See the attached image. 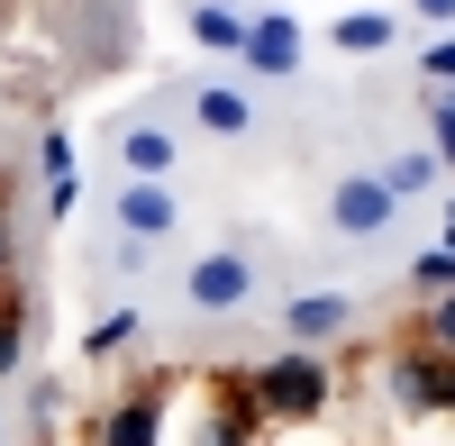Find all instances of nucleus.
Wrapping results in <instances>:
<instances>
[{
    "mask_svg": "<svg viewBox=\"0 0 455 446\" xmlns=\"http://www.w3.org/2000/svg\"><path fill=\"white\" fill-rule=\"evenodd\" d=\"M328 46H337V55H392V46H401V19H392V10H337V19H328Z\"/></svg>",
    "mask_w": 455,
    "mask_h": 446,
    "instance_id": "obj_10",
    "label": "nucleus"
},
{
    "mask_svg": "<svg viewBox=\"0 0 455 446\" xmlns=\"http://www.w3.org/2000/svg\"><path fill=\"white\" fill-rule=\"evenodd\" d=\"M164 401H173V374L128 383L119 401H100V410H92L83 446H164Z\"/></svg>",
    "mask_w": 455,
    "mask_h": 446,
    "instance_id": "obj_2",
    "label": "nucleus"
},
{
    "mask_svg": "<svg viewBox=\"0 0 455 446\" xmlns=\"http://www.w3.org/2000/svg\"><path fill=\"white\" fill-rule=\"evenodd\" d=\"M392 219H401V201H392L373 173H337V182H328V228H337V237H383Z\"/></svg>",
    "mask_w": 455,
    "mask_h": 446,
    "instance_id": "obj_5",
    "label": "nucleus"
},
{
    "mask_svg": "<svg viewBox=\"0 0 455 446\" xmlns=\"http://www.w3.org/2000/svg\"><path fill=\"white\" fill-rule=\"evenodd\" d=\"M437 291H455V255H446V246L410 255V301H437Z\"/></svg>",
    "mask_w": 455,
    "mask_h": 446,
    "instance_id": "obj_18",
    "label": "nucleus"
},
{
    "mask_svg": "<svg viewBox=\"0 0 455 446\" xmlns=\"http://www.w3.org/2000/svg\"><path fill=\"white\" fill-rule=\"evenodd\" d=\"M383 392L401 419H437V355L428 346H392L383 355Z\"/></svg>",
    "mask_w": 455,
    "mask_h": 446,
    "instance_id": "obj_8",
    "label": "nucleus"
},
{
    "mask_svg": "<svg viewBox=\"0 0 455 446\" xmlns=\"http://www.w3.org/2000/svg\"><path fill=\"white\" fill-rule=\"evenodd\" d=\"M401 346L455 355V291H437V301H410V319H401Z\"/></svg>",
    "mask_w": 455,
    "mask_h": 446,
    "instance_id": "obj_12",
    "label": "nucleus"
},
{
    "mask_svg": "<svg viewBox=\"0 0 455 446\" xmlns=\"http://www.w3.org/2000/svg\"><path fill=\"white\" fill-rule=\"evenodd\" d=\"M109 219H119V237L156 246V237H173V228H182V201H173V182H119Z\"/></svg>",
    "mask_w": 455,
    "mask_h": 446,
    "instance_id": "obj_7",
    "label": "nucleus"
},
{
    "mask_svg": "<svg viewBox=\"0 0 455 446\" xmlns=\"http://www.w3.org/2000/svg\"><path fill=\"white\" fill-rule=\"evenodd\" d=\"M410 19H428V28H455V0H410Z\"/></svg>",
    "mask_w": 455,
    "mask_h": 446,
    "instance_id": "obj_22",
    "label": "nucleus"
},
{
    "mask_svg": "<svg viewBox=\"0 0 455 446\" xmlns=\"http://www.w3.org/2000/svg\"><path fill=\"white\" fill-rule=\"evenodd\" d=\"M246 383H255L264 428H310V419H328V401H337V364L310 355V346H283V355L246 364Z\"/></svg>",
    "mask_w": 455,
    "mask_h": 446,
    "instance_id": "obj_1",
    "label": "nucleus"
},
{
    "mask_svg": "<svg viewBox=\"0 0 455 446\" xmlns=\"http://www.w3.org/2000/svg\"><path fill=\"white\" fill-rule=\"evenodd\" d=\"M192 46L201 55H237L246 46V10H210V0H192Z\"/></svg>",
    "mask_w": 455,
    "mask_h": 446,
    "instance_id": "obj_14",
    "label": "nucleus"
},
{
    "mask_svg": "<svg viewBox=\"0 0 455 446\" xmlns=\"http://www.w3.org/2000/svg\"><path fill=\"white\" fill-rule=\"evenodd\" d=\"M182 301H192V310H246V301H255V255H246V246H210V255H192Z\"/></svg>",
    "mask_w": 455,
    "mask_h": 446,
    "instance_id": "obj_4",
    "label": "nucleus"
},
{
    "mask_svg": "<svg viewBox=\"0 0 455 446\" xmlns=\"http://www.w3.org/2000/svg\"><path fill=\"white\" fill-rule=\"evenodd\" d=\"M210 10H237V0H210Z\"/></svg>",
    "mask_w": 455,
    "mask_h": 446,
    "instance_id": "obj_25",
    "label": "nucleus"
},
{
    "mask_svg": "<svg viewBox=\"0 0 455 446\" xmlns=\"http://www.w3.org/2000/svg\"><path fill=\"white\" fill-rule=\"evenodd\" d=\"M19 355H28V291L0 283V383L19 374Z\"/></svg>",
    "mask_w": 455,
    "mask_h": 446,
    "instance_id": "obj_15",
    "label": "nucleus"
},
{
    "mask_svg": "<svg viewBox=\"0 0 455 446\" xmlns=\"http://www.w3.org/2000/svg\"><path fill=\"white\" fill-rule=\"evenodd\" d=\"M73 201H83V182H73V173H55V182H46V219H64Z\"/></svg>",
    "mask_w": 455,
    "mask_h": 446,
    "instance_id": "obj_20",
    "label": "nucleus"
},
{
    "mask_svg": "<svg viewBox=\"0 0 455 446\" xmlns=\"http://www.w3.org/2000/svg\"><path fill=\"white\" fill-rule=\"evenodd\" d=\"M192 128H201V137H246V128H255V100H246L237 83H201V92H192Z\"/></svg>",
    "mask_w": 455,
    "mask_h": 446,
    "instance_id": "obj_11",
    "label": "nucleus"
},
{
    "mask_svg": "<svg viewBox=\"0 0 455 446\" xmlns=\"http://www.w3.org/2000/svg\"><path fill=\"white\" fill-rule=\"evenodd\" d=\"M109 146H119V173H128V182H173V164H182V137L156 128V119H128Z\"/></svg>",
    "mask_w": 455,
    "mask_h": 446,
    "instance_id": "obj_9",
    "label": "nucleus"
},
{
    "mask_svg": "<svg viewBox=\"0 0 455 446\" xmlns=\"http://www.w3.org/2000/svg\"><path fill=\"white\" fill-rule=\"evenodd\" d=\"M437 246H446V255H455V201H446V237H437Z\"/></svg>",
    "mask_w": 455,
    "mask_h": 446,
    "instance_id": "obj_24",
    "label": "nucleus"
},
{
    "mask_svg": "<svg viewBox=\"0 0 455 446\" xmlns=\"http://www.w3.org/2000/svg\"><path fill=\"white\" fill-rule=\"evenodd\" d=\"M300 55H310V28H300L291 10H246V46H237L246 73H264V83H291Z\"/></svg>",
    "mask_w": 455,
    "mask_h": 446,
    "instance_id": "obj_3",
    "label": "nucleus"
},
{
    "mask_svg": "<svg viewBox=\"0 0 455 446\" xmlns=\"http://www.w3.org/2000/svg\"><path fill=\"white\" fill-rule=\"evenodd\" d=\"M10 265H19V246H10V210H0V283H10Z\"/></svg>",
    "mask_w": 455,
    "mask_h": 446,
    "instance_id": "obj_23",
    "label": "nucleus"
},
{
    "mask_svg": "<svg viewBox=\"0 0 455 446\" xmlns=\"http://www.w3.org/2000/svg\"><path fill=\"white\" fill-rule=\"evenodd\" d=\"M137 328H146V319H137V310L119 301V310H109V319L92 328V338H83V355H92V364H109V355H128V346H137Z\"/></svg>",
    "mask_w": 455,
    "mask_h": 446,
    "instance_id": "obj_16",
    "label": "nucleus"
},
{
    "mask_svg": "<svg viewBox=\"0 0 455 446\" xmlns=\"http://www.w3.org/2000/svg\"><path fill=\"white\" fill-rule=\"evenodd\" d=\"M347 328H355V301H347V291H291V301H283V338L310 346V355L337 346Z\"/></svg>",
    "mask_w": 455,
    "mask_h": 446,
    "instance_id": "obj_6",
    "label": "nucleus"
},
{
    "mask_svg": "<svg viewBox=\"0 0 455 446\" xmlns=\"http://www.w3.org/2000/svg\"><path fill=\"white\" fill-rule=\"evenodd\" d=\"M437 419H455V355H437Z\"/></svg>",
    "mask_w": 455,
    "mask_h": 446,
    "instance_id": "obj_21",
    "label": "nucleus"
},
{
    "mask_svg": "<svg viewBox=\"0 0 455 446\" xmlns=\"http://www.w3.org/2000/svg\"><path fill=\"white\" fill-rule=\"evenodd\" d=\"M373 182H383V192H392V201H419V192H428V182H437V155H428V146H401V155H392V164H373Z\"/></svg>",
    "mask_w": 455,
    "mask_h": 446,
    "instance_id": "obj_13",
    "label": "nucleus"
},
{
    "mask_svg": "<svg viewBox=\"0 0 455 446\" xmlns=\"http://www.w3.org/2000/svg\"><path fill=\"white\" fill-rule=\"evenodd\" d=\"M36 164H46V182H55V173H73V137H55V128H46V137H36Z\"/></svg>",
    "mask_w": 455,
    "mask_h": 446,
    "instance_id": "obj_19",
    "label": "nucleus"
},
{
    "mask_svg": "<svg viewBox=\"0 0 455 446\" xmlns=\"http://www.w3.org/2000/svg\"><path fill=\"white\" fill-rule=\"evenodd\" d=\"M419 109H428V155H437V173H455V92H428Z\"/></svg>",
    "mask_w": 455,
    "mask_h": 446,
    "instance_id": "obj_17",
    "label": "nucleus"
}]
</instances>
